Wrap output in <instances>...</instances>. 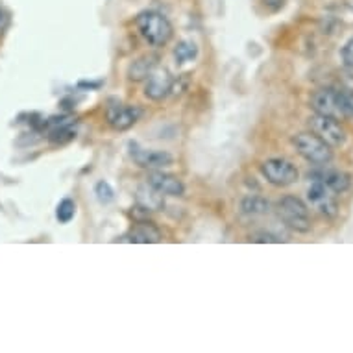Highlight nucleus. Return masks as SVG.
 I'll return each instance as SVG.
<instances>
[{
	"label": "nucleus",
	"mask_w": 353,
	"mask_h": 353,
	"mask_svg": "<svg viewBox=\"0 0 353 353\" xmlns=\"http://www.w3.org/2000/svg\"><path fill=\"white\" fill-rule=\"evenodd\" d=\"M135 26L139 30L141 37L150 47H167L174 35V28L163 13L156 10H145L135 17Z\"/></svg>",
	"instance_id": "1"
},
{
	"label": "nucleus",
	"mask_w": 353,
	"mask_h": 353,
	"mask_svg": "<svg viewBox=\"0 0 353 353\" xmlns=\"http://www.w3.org/2000/svg\"><path fill=\"white\" fill-rule=\"evenodd\" d=\"M292 146L307 163L314 167H325L333 161V148L313 132H301L292 137Z\"/></svg>",
	"instance_id": "2"
},
{
	"label": "nucleus",
	"mask_w": 353,
	"mask_h": 353,
	"mask_svg": "<svg viewBox=\"0 0 353 353\" xmlns=\"http://www.w3.org/2000/svg\"><path fill=\"white\" fill-rule=\"evenodd\" d=\"M278 216L281 219L285 226L296 233L311 232V214H309V205L301 198L294 194H287L278 202Z\"/></svg>",
	"instance_id": "3"
},
{
	"label": "nucleus",
	"mask_w": 353,
	"mask_h": 353,
	"mask_svg": "<svg viewBox=\"0 0 353 353\" xmlns=\"http://www.w3.org/2000/svg\"><path fill=\"white\" fill-rule=\"evenodd\" d=\"M261 174L274 187L294 185L300 178V172L294 163H290L289 159H283V157H270L267 161H263Z\"/></svg>",
	"instance_id": "4"
},
{
	"label": "nucleus",
	"mask_w": 353,
	"mask_h": 353,
	"mask_svg": "<svg viewBox=\"0 0 353 353\" xmlns=\"http://www.w3.org/2000/svg\"><path fill=\"white\" fill-rule=\"evenodd\" d=\"M309 128L311 132L316 134L322 141H325L331 148H341L346 145V132L341 126V122L333 119V117H325L314 113L309 117Z\"/></svg>",
	"instance_id": "5"
},
{
	"label": "nucleus",
	"mask_w": 353,
	"mask_h": 353,
	"mask_svg": "<svg viewBox=\"0 0 353 353\" xmlns=\"http://www.w3.org/2000/svg\"><path fill=\"white\" fill-rule=\"evenodd\" d=\"M307 203L319 211L325 219H335L339 213L335 192L325 187L324 181L311 180V185L307 189Z\"/></svg>",
	"instance_id": "6"
},
{
	"label": "nucleus",
	"mask_w": 353,
	"mask_h": 353,
	"mask_svg": "<svg viewBox=\"0 0 353 353\" xmlns=\"http://www.w3.org/2000/svg\"><path fill=\"white\" fill-rule=\"evenodd\" d=\"M128 148H130V157L134 159L135 165L146 168V170H163V168L174 165V157L165 150H148L137 143H130Z\"/></svg>",
	"instance_id": "7"
},
{
	"label": "nucleus",
	"mask_w": 353,
	"mask_h": 353,
	"mask_svg": "<svg viewBox=\"0 0 353 353\" xmlns=\"http://www.w3.org/2000/svg\"><path fill=\"white\" fill-rule=\"evenodd\" d=\"M141 117H143V110L139 105H126L121 102L108 105V111H105L108 124L117 132H126L130 128H134Z\"/></svg>",
	"instance_id": "8"
},
{
	"label": "nucleus",
	"mask_w": 353,
	"mask_h": 353,
	"mask_svg": "<svg viewBox=\"0 0 353 353\" xmlns=\"http://www.w3.org/2000/svg\"><path fill=\"white\" fill-rule=\"evenodd\" d=\"M309 104H311L314 113H319V115L333 117L336 121H344L339 89H330V87L327 89H319L316 93H313Z\"/></svg>",
	"instance_id": "9"
},
{
	"label": "nucleus",
	"mask_w": 353,
	"mask_h": 353,
	"mask_svg": "<svg viewBox=\"0 0 353 353\" xmlns=\"http://www.w3.org/2000/svg\"><path fill=\"white\" fill-rule=\"evenodd\" d=\"M174 76H170L167 69H159L157 67L148 78L145 80V97L152 102H161L167 97H170L172 91Z\"/></svg>",
	"instance_id": "10"
},
{
	"label": "nucleus",
	"mask_w": 353,
	"mask_h": 353,
	"mask_svg": "<svg viewBox=\"0 0 353 353\" xmlns=\"http://www.w3.org/2000/svg\"><path fill=\"white\" fill-rule=\"evenodd\" d=\"M146 183L152 185L156 191H159L163 196H174L181 198L185 194V185L178 176L163 172V170H150Z\"/></svg>",
	"instance_id": "11"
},
{
	"label": "nucleus",
	"mask_w": 353,
	"mask_h": 353,
	"mask_svg": "<svg viewBox=\"0 0 353 353\" xmlns=\"http://www.w3.org/2000/svg\"><path fill=\"white\" fill-rule=\"evenodd\" d=\"M309 180L324 181L325 187L335 194H342L352 187V176L344 170H335V168H322L316 172H309Z\"/></svg>",
	"instance_id": "12"
},
{
	"label": "nucleus",
	"mask_w": 353,
	"mask_h": 353,
	"mask_svg": "<svg viewBox=\"0 0 353 353\" xmlns=\"http://www.w3.org/2000/svg\"><path fill=\"white\" fill-rule=\"evenodd\" d=\"M161 239L163 235L159 232V228L154 226L148 220H141L128 232L124 241L130 244H156L161 243Z\"/></svg>",
	"instance_id": "13"
},
{
	"label": "nucleus",
	"mask_w": 353,
	"mask_h": 353,
	"mask_svg": "<svg viewBox=\"0 0 353 353\" xmlns=\"http://www.w3.org/2000/svg\"><path fill=\"white\" fill-rule=\"evenodd\" d=\"M159 61H161V58H159V54L156 52L141 56V58L135 59L134 63L128 67V80L135 81V83L145 81L146 78L159 67Z\"/></svg>",
	"instance_id": "14"
},
{
	"label": "nucleus",
	"mask_w": 353,
	"mask_h": 353,
	"mask_svg": "<svg viewBox=\"0 0 353 353\" xmlns=\"http://www.w3.org/2000/svg\"><path fill=\"white\" fill-rule=\"evenodd\" d=\"M135 200H137V205L141 209H145L146 213H152V211H161L165 208V198L159 191H156L154 187L145 183V185L137 187V192H135Z\"/></svg>",
	"instance_id": "15"
},
{
	"label": "nucleus",
	"mask_w": 353,
	"mask_h": 353,
	"mask_svg": "<svg viewBox=\"0 0 353 353\" xmlns=\"http://www.w3.org/2000/svg\"><path fill=\"white\" fill-rule=\"evenodd\" d=\"M270 200L261 194H248L241 200V213L244 216H265L270 213Z\"/></svg>",
	"instance_id": "16"
},
{
	"label": "nucleus",
	"mask_w": 353,
	"mask_h": 353,
	"mask_svg": "<svg viewBox=\"0 0 353 353\" xmlns=\"http://www.w3.org/2000/svg\"><path fill=\"white\" fill-rule=\"evenodd\" d=\"M198 56V45L194 41L183 39L180 41L176 48H174V59L178 65H185L189 61H194Z\"/></svg>",
	"instance_id": "17"
},
{
	"label": "nucleus",
	"mask_w": 353,
	"mask_h": 353,
	"mask_svg": "<svg viewBox=\"0 0 353 353\" xmlns=\"http://www.w3.org/2000/svg\"><path fill=\"white\" fill-rule=\"evenodd\" d=\"M76 214V202L70 198H63L56 208V219L59 220V224H69L70 220L74 219Z\"/></svg>",
	"instance_id": "18"
},
{
	"label": "nucleus",
	"mask_w": 353,
	"mask_h": 353,
	"mask_svg": "<svg viewBox=\"0 0 353 353\" xmlns=\"http://www.w3.org/2000/svg\"><path fill=\"white\" fill-rule=\"evenodd\" d=\"M341 93V108L344 121H353V89H339Z\"/></svg>",
	"instance_id": "19"
},
{
	"label": "nucleus",
	"mask_w": 353,
	"mask_h": 353,
	"mask_svg": "<svg viewBox=\"0 0 353 353\" xmlns=\"http://www.w3.org/2000/svg\"><path fill=\"white\" fill-rule=\"evenodd\" d=\"M94 194L99 198L100 203H111L115 200V191H113V187L108 183V181L100 180L97 185H94Z\"/></svg>",
	"instance_id": "20"
},
{
	"label": "nucleus",
	"mask_w": 353,
	"mask_h": 353,
	"mask_svg": "<svg viewBox=\"0 0 353 353\" xmlns=\"http://www.w3.org/2000/svg\"><path fill=\"white\" fill-rule=\"evenodd\" d=\"M250 241L252 243H281V241H285V239H281L279 235H276V233H270V232H255L252 237H250Z\"/></svg>",
	"instance_id": "21"
},
{
	"label": "nucleus",
	"mask_w": 353,
	"mask_h": 353,
	"mask_svg": "<svg viewBox=\"0 0 353 353\" xmlns=\"http://www.w3.org/2000/svg\"><path fill=\"white\" fill-rule=\"evenodd\" d=\"M341 58H342V63H344V67L353 70V37L350 41H346V45L342 47Z\"/></svg>",
	"instance_id": "22"
},
{
	"label": "nucleus",
	"mask_w": 353,
	"mask_h": 353,
	"mask_svg": "<svg viewBox=\"0 0 353 353\" xmlns=\"http://www.w3.org/2000/svg\"><path fill=\"white\" fill-rule=\"evenodd\" d=\"M8 23H10V15H8V13L4 12L2 8H0V34H2L4 30H6Z\"/></svg>",
	"instance_id": "23"
},
{
	"label": "nucleus",
	"mask_w": 353,
	"mask_h": 353,
	"mask_svg": "<svg viewBox=\"0 0 353 353\" xmlns=\"http://www.w3.org/2000/svg\"><path fill=\"white\" fill-rule=\"evenodd\" d=\"M346 6L350 8V12L353 13V0H350V2H346Z\"/></svg>",
	"instance_id": "24"
}]
</instances>
